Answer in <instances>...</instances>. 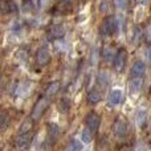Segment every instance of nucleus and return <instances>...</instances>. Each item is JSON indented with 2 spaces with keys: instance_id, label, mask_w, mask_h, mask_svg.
Wrapping results in <instances>:
<instances>
[{
  "instance_id": "nucleus-16",
  "label": "nucleus",
  "mask_w": 151,
  "mask_h": 151,
  "mask_svg": "<svg viewBox=\"0 0 151 151\" xmlns=\"http://www.w3.org/2000/svg\"><path fill=\"white\" fill-rule=\"evenodd\" d=\"M115 49L111 47V45H106V47H104V49H102V57H104V60L106 61V63H110V61L114 60L115 57Z\"/></svg>"
},
{
  "instance_id": "nucleus-1",
  "label": "nucleus",
  "mask_w": 151,
  "mask_h": 151,
  "mask_svg": "<svg viewBox=\"0 0 151 151\" xmlns=\"http://www.w3.org/2000/svg\"><path fill=\"white\" fill-rule=\"evenodd\" d=\"M50 104V99L47 98L45 96H41L37 98V101L35 102L33 107H32V111H31V121L32 122H37L42 118V115L45 114V111L48 110Z\"/></svg>"
},
{
  "instance_id": "nucleus-3",
  "label": "nucleus",
  "mask_w": 151,
  "mask_h": 151,
  "mask_svg": "<svg viewBox=\"0 0 151 151\" xmlns=\"http://www.w3.org/2000/svg\"><path fill=\"white\" fill-rule=\"evenodd\" d=\"M118 29V21L115 19V16H106L102 21V25H101V33L104 36H113V35L117 32Z\"/></svg>"
},
{
  "instance_id": "nucleus-7",
  "label": "nucleus",
  "mask_w": 151,
  "mask_h": 151,
  "mask_svg": "<svg viewBox=\"0 0 151 151\" xmlns=\"http://www.w3.org/2000/svg\"><path fill=\"white\" fill-rule=\"evenodd\" d=\"M50 52L47 47H40L36 52V64L39 66H45L50 63Z\"/></svg>"
},
{
  "instance_id": "nucleus-27",
  "label": "nucleus",
  "mask_w": 151,
  "mask_h": 151,
  "mask_svg": "<svg viewBox=\"0 0 151 151\" xmlns=\"http://www.w3.org/2000/svg\"><path fill=\"white\" fill-rule=\"evenodd\" d=\"M1 83H3V76L0 74V88H1Z\"/></svg>"
},
{
  "instance_id": "nucleus-25",
  "label": "nucleus",
  "mask_w": 151,
  "mask_h": 151,
  "mask_svg": "<svg viewBox=\"0 0 151 151\" xmlns=\"http://www.w3.org/2000/svg\"><path fill=\"white\" fill-rule=\"evenodd\" d=\"M17 58H20L21 61H27V58H28V49H24V48L19 49V52H17Z\"/></svg>"
},
{
  "instance_id": "nucleus-26",
  "label": "nucleus",
  "mask_w": 151,
  "mask_h": 151,
  "mask_svg": "<svg viewBox=\"0 0 151 151\" xmlns=\"http://www.w3.org/2000/svg\"><path fill=\"white\" fill-rule=\"evenodd\" d=\"M127 3H129V0H114L115 7H118V8H125L127 5Z\"/></svg>"
},
{
  "instance_id": "nucleus-17",
  "label": "nucleus",
  "mask_w": 151,
  "mask_h": 151,
  "mask_svg": "<svg viewBox=\"0 0 151 151\" xmlns=\"http://www.w3.org/2000/svg\"><path fill=\"white\" fill-rule=\"evenodd\" d=\"M135 121H137V125H138L141 129L146 127V125H147V113H146V110H139V111L137 113Z\"/></svg>"
},
{
  "instance_id": "nucleus-9",
  "label": "nucleus",
  "mask_w": 151,
  "mask_h": 151,
  "mask_svg": "<svg viewBox=\"0 0 151 151\" xmlns=\"http://www.w3.org/2000/svg\"><path fill=\"white\" fill-rule=\"evenodd\" d=\"M65 28H64L61 24H53V25L49 27L48 29V36L50 39H55V40H58V39H63L65 36Z\"/></svg>"
},
{
  "instance_id": "nucleus-4",
  "label": "nucleus",
  "mask_w": 151,
  "mask_h": 151,
  "mask_svg": "<svg viewBox=\"0 0 151 151\" xmlns=\"http://www.w3.org/2000/svg\"><path fill=\"white\" fill-rule=\"evenodd\" d=\"M126 65H127V50L125 48H121L119 50H117L115 53V57L113 60V66H114L115 72L118 73H122L125 70Z\"/></svg>"
},
{
  "instance_id": "nucleus-12",
  "label": "nucleus",
  "mask_w": 151,
  "mask_h": 151,
  "mask_svg": "<svg viewBox=\"0 0 151 151\" xmlns=\"http://www.w3.org/2000/svg\"><path fill=\"white\" fill-rule=\"evenodd\" d=\"M58 135H60V127H58L57 123H49L48 125V142L49 145H53L56 141L58 139Z\"/></svg>"
},
{
  "instance_id": "nucleus-2",
  "label": "nucleus",
  "mask_w": 151,
  "mask_h": 151,
  "mask_svg": "<svg viewBox=\"0 0 151 151\" xmlns=\"http://www.w3.org/2000/svg\"><path fill=\"white\" fill-rule=\"evenodd\" d=\"M113 133L118 139H125L129 134V123L123 117H117L113 123Z\"/></svg>"
},
{
  "instance_id": "nucleus-11",
  "label": "nucleus",
  "mask_w": 151,
  "mask_h": 151,
  "mask_svg": "<svg viewBox=\"0 0 151 151\" xmlns=\"http://www.w3.org/2000/svg\"><path fill=\"white\" fill-rule=\"evenodd\" d=\"M61 89V82L60 81H52V82H49L47 85V88H45V91H44V96L47 97V98H52V97H55L56 94L60 91Z\"/></svg>"
},
{
  "instance_id": "nucleus-18",
  "label": "nucleus",
  "mask_w": 151,
  "mask_h": 151,
  "mask_svg": "<svg viewBox=\"0 0 151 151\" xmlns=\"http://www.w3.org/2000/svg\"><path fill=\"white\" fill-rule=\"evenodd\" d=\"M83 150V145L81 141H78L77 138L72 139L70 142H69L68 147H66V151H82Z\"/></svg>"
},
{
  "instance_id": "nucleus-13",
  "label": "nucleus",
  "mask_w": 151,
  "mask_h": 151,
  "mask_svg": "<svg viewBox=\"0 0 151 151\" xmlns=\"http://www.w3.org/2000/svg\"><path fill=\"white\" fill-rule=\"evenodd\" d=\"M122 99H123L122 90H121V89H113L109 94L107 101H109V105H111V106H117V105H119L121 102H122Z\"/></svg>"
},
{
  "instance_id": "nucleus-24",
  "label": "nucleus",
  "mask_w": 151,
  "mask_h": 151,
  "mask_svg": "<svg viewBox=\"0 0 151 151\" xmlns=\"http://www.w3.org/2000/svg\"><path fill=\"white\" fill-rule=\"evenodd\" d=\"M28 131H32V121H25V122H23V125L19 129V133H28Z\"/></svg>"
},
{
  "instance_id": "nucleus-6",
  "label": "nucleus",
  "mask_w": 151,
  "mask_h": 151,
  "mask_svg": "<svg viewBox=\"0 0 151 151\" xmlns=\"http://www.w3.org/2000/svg\"><path fill=\"white\" fill-rule=\"evenodd\" d=\"M32 139H33L32 131H28V133H19V135L16 137V139H15L16 149H19V150H27L29 146H31Z\"/></svg>"
},
{
  "instance_id": "nucleus-15",
  "label": "nucleus",
  "mask_w": 151,
  "mask_h": 151,
  "mask_svg": "<svg viewBox=\"0 0 151 151\" xmlns=\"http://www.w3.org/2000/svg\"><path fill=\"white\" fill-rule=\"evenodd\" d=\"M86 101L90 105H97L99 101H101V91L97 88H91L90 90L86 94Z\"/></svg>"
},
{
  "instance_id": "nucleus-8",
  "label": "nucleus",
  "mask_w": 151,
  "mask_h": 151,
  "mask_svg": "<svg viewBox=\"0 0 151 151\" xmlns=\"http://www.w3.org/2000/svg\"><path fill=\"white\" fill-rule=\"evenodd\" d=\"M146 74V64L142 60H137L134 61V64L131 65L130 69V78H139V77H145Z\"/></svg>"
},
{
  "instance_id": "nucleus-21",
  "label": "nucleus",
  "mask_w": 151,
  "mask_h": 151,
  "mask_svg": "<svg viewBox=\"0 0 151 151\" xmlns=\"http://www.w3.org/2000/svg\"><path fill=\"white\" fill-rule=\"evenodd\" d=\"M109 81H110V77L106 72H101V73L98 74V83L99 85L106 86L107 83H109Z\"/></svg>"
},
{
  "instance_id": "nucleus-22",
  "label": "nucleus",
  "mask_w": 151,
  "mask_h": 151,
  "mask_svg": "<svg viewBox=\"0 0 151 151\" xmlns=\"http://www.w3.org/2000/svg\"><path fill=\"white\" fill-rule=\"evenodd\" d=\"M142 36H143L142 28L135 27V28H134V44H139V41L142 40Z\"/></svg>"
},
{
  "instance_id": "nucleus-10",
  "label": "nucleus",
  "mask_w": 151,
  "mask_h": 151,
  "mask_svg": "<svg viewBox=\"0 0 151 151\" xmlns=\"http://www.w3.org/2000/svg\"><path fill=\"white\" fill-rule=\"evenodd\" d=\"M31 91H32V82L31 81H23V82H20L17 85L15 93L19 97H28L31 94Z\"/></svg>"
},
{
  "instance_id": "nucleus-14",
  "label": "nucleus",
  "mask_w": 151,
  "mask_h": 151,
  "mask_svg": "<svg viewBox=\"0 0 151 151\" xmlns=\"http://www.w3.org/2000/svg\"><path fill=\"white\" fill-rule=\"evenodd\" d=\"M145 83V77H139V78H130V82H129V89L133 94H137L142 90Z\"/></svg>"
},
{
  "instance_id": "nucleus-5",
  "label": "nucleus",
  "mask_w": 151,
  "mask_h": 151,
  "mask_svg": "<svg viewBox=\"0 0 151 151\" xmlns=\"http://www.w3.org/2000/svg\"><path fill=\"white\" fill-rule=\"evenodd\" d=\"M85 125L88 130H90L93 134H96L99 129V125H101V117H99V114H97L96 111L88 113V115L85 117Z\"/></svg>"
},
{
  "instance_id": "nucleus-20",
  "label": "nucleus",
  "mask_w": 151,
  "mask_h": 151,
  "mask_svg": "<svg viewBox=\"0 0 151 151\" xmlns=\"http://www.w3.org/2000/svg\"><path fill=\"white\" fill-rule=\"evenodd\" d=\"M93 135L94 134L91 133L90 130H88V129H83L82 133H81V138H82V142H85V143H90L91 139H93Z\"/></svg>"
},
{
  "instance_id": "nucleus-19",
  "label": "nucleus",
  "mask_w": 151,
  "mask_h": 151,
  "mask_svg": "<svg viewBox=\"0 0 151 151\" xmlns=\"http://www.w3.org/2000/svg\"><path fill=\"white\" fill-rule=\"evenodd\" d=\"M9 125V115L7 114V111L0 110V131L5 130Z\"/></svg>"
},
{
  "instance_id": "nucleus-23",
  "label": "nucleus",
  "mask_w": 151,
  "mask_h": 151,
  "mask_svg": "<svg viewBox=\"0 0 151 151\" xmlns=\"http://www.w3.org/2000/svg\"><path fill=\"white\" fill-rule=\"evenodd\" d=\"M17 5L13 0H7V13H17Z\"/></svg>"
}]
</instances>
